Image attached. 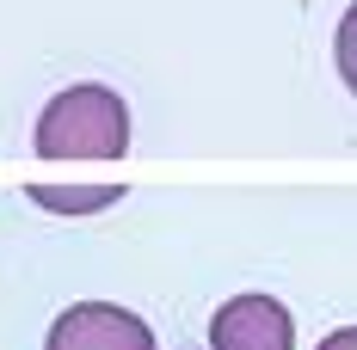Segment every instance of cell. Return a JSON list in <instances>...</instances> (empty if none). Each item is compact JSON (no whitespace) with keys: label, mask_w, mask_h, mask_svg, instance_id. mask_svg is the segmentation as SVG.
Segmentation results:
<instances>
[{"label":"cell","mask_w":357,"mask_h":350,"mask_svg":"<svg viewBox=\"0 0 357 350\" xmlns=\"http://www.w3.org/2000/svg\"><path fill=\"white\" fill-rule=\"evenodd\" d=\"M123 148H130V105L99 80H80L68 93H56L37 117V154L43 160H117Z\"/></svg>","instance_id":"cell-1"},{"label":"cell","mask_w":357,"mask_h":350,"mask_svg":"<svg viewBox=\"0 0 357 350\" xmlns=\"http://www.w3.org/2000/svg\"><path fill=\"white\" fill-rule=\"evenodd\" d=\"M333 62H339V80L357 93V0L345 6V19H339V37H333Z\"/></svg>","instance_id":"cell-5"},{"label":"cell","mask_w":357,"mask_h":350,"mask_svg":"<svg viewBox=\"0 0 357 350\" xmlns=\"http://www.w3.org/2000/svg\"><path fill=\"white\" fill-rule=\"evenodd\" d=\"M314 350H357V326H339V332H326Z\"/></svg>","instance_id":"cell-6"},{"label":"cell","mask_w":357,"mask_h":350,"mask_svg":"<svg viewBox=\"0 0 357 350\" xmlns=\"http://www.w3.org/2000/svg\"><path fill=\"white\" fill-rule=\"evenodd\" d=\"M43 350H154V332L142 314H130L117 301H74L56 314Z\"/></svg>","instance_id":"cell-2"},{"label":"cell","mask_w":357,"mask_h":350,"mask_svg":"<svg viewBox=\"0 0 357 350\" xmlns=\"http://www.w3.org/2000/svg\"><path fill=\"white\" fill-rule=\"evenodd\" d=\"M210 350H296V319L271 295H234L210 319Z\"/></svg>","instance_id":"cell-3"},{"label":"cell","mask_w":357,"mask_h":350,"mask_svg":"<svg viewBox=\"0 0 357 350\" xmlns=\"http://www.w3.org/2000/svg\"><path fill=\"white\" fill-rule=\"evenodd\" d=\"M25 197L50 215H99L123 197V184H25Z\"/></svg>","instance_id":"cell-4"}]
</instances>
